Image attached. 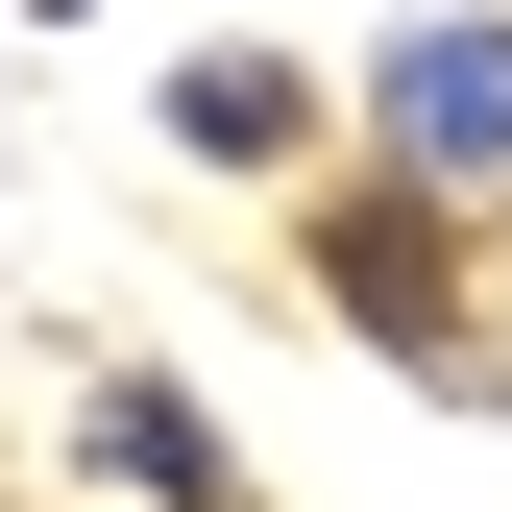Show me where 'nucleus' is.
<instances>
[{
    "label": "nucleus",
    "mask_w": 512,
    "mask_h": 512,
    "mask_svg": "<svg viewBox=\"0 0 512 512\" xmlns=\"http://www.w3.org/2000/svg\"><path fill=\"white\" fill-rule=\"evenodd\" d=\"M391 147H415V196L512 171V25H415L391 49Z\"/></svg>",
    "instance_id": "f03ea898"
},
{
    "label": "nucleus",
    "mask_w": 512,
    "mask_h": 512,
    "mask_svg": "<svg viewBox=\"0 0 512 512\" xmlns=\"http://www.w3.org/2000/svg\"><path fill=\"white\" fill-rule=\"evenodd\" d=\"M74 439H98V488H147V512H220V439H196V391H147V366H122Z\"/></svg>",
    "instance_id": "20e7f679"
},
{
    "label": "nucleus",
    "mask_w": 512,
    "mask_h": 512,
    "mask_svg": "<svg viewBox=\"0 0 512 512\" xmlns=\"http://www.w3.org/2000/svg\"><path fill=\"white\" fill-rule=\"evenodd\" d=\"M171 147H196V171H293L317 147V74H293V49H196V74H171Z\"/></svg>",
    "instance_id": "7ed1b4c3"
},
{
    "label": "nucleus",
    "mask_w": 512,
    "mask_h": 512,
    "mask_svg": "<svg viewBox=\"0 0 512 512\" xmlns=\"http://www.w3.org/2000/svg\"><path fill=\"white\" fill-rule=\"evenodd\" d=\"M49 25H74V0H49Z\"/></svg>",
    "instance_id": "39448f33"
},
{
    "label": "nucleus",
    "mask_w": 512,
    "mask_h": 512,
    "mask_svg": "<svg viewBox=\"0 0 512 512\" xmlns=\"http://www.w3.org/2000/svg\"><path fill=\"white\" fill-rule=\"evenodd\" d=\"M317 293H342L366 342L415 366V391H488V317H464V244H439V196H415V171H391V196H342V220H317Z\"/></svg>",
    "instance_id": "f257e3e1"
}]
</instances>
